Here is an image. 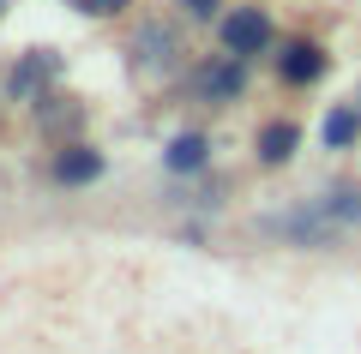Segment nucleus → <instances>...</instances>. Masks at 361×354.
Segmentation results:
<instances>
[{"instance_id": "f257e3e1", "label": "nucleus", "mask_w": 361, "mask_h": 354, "mask_svg": "<svg viewBox=\"0 0 361 354\" xmlns=\"http://www.w3.org/2000/svg\"><path fill=\"white\" fill-rule=\"evenodd\" d=\"M217 42H223V54H241V61H253V54H271L277 25H271L265 6L241 0V6H229V13L217 18Z\"/></svg>"}, {"instance_id": "f03ea898", "label": "nucleus", "mask_w": 361, "mask_h": 354, "mask_svg": "<svg viewBox=\"0 0 361 354\" xmlns=\"http://www.w3.org/2000/svg\"><path fill=\"white\" fill-rule=\"evenodd\" d=\"M66 72V61H61V49H25L13 61V72H6V96L13 102H37V96H49L54 90V78Z\"/></svg>"}, {"instance_id": "7ed1b4c3", "label": "nucleus", "mask_w": 361, "mask_h": 354, "mask_svg": "<svg viewBox=\"0 0 361 354\" xmlns=\"http://www.w3.org/2000/svg\"><path fill=\"white\" fill-rule=\"evenodd\" d=\"M127 49H133V66L151 72V78H163V72L180 66V37H175V25H163V18H145V25L133 30Z\"/></svg>"}, {"instance_id": "20e7f679", "label": "nucleus", "mask_w": 361, "mask_h": 354, "mask_svg": "<svg viewBox=\"0 0 361 354\" xmlns=\"http://www.w3.org/2000/svg\"><path fill=\"white\" fill-rule=\"evenodd\" d=\"M325 66H331V54H325L313 37H289L283 49H277V78H283L289 90L319 84V78H325Z\"/></svg>"}, {"instance_id": "39448f33", "label": "nucleus", "mask_w": 361, "mask_h": 354, "mask_svg": "<svg viewBox=\"0 0 361 354\" xmlns=\"http://www.w3.org/2000/svg\"><path fill=\"white\" fill-rule=\"evenodd\" d=\"M30 120H37L42 139L66 144V139H78V132H85V102H78V96H61V90H49V96L30 102Z\"/></svg>"}, {"instance_id": "423d86ee", "label": "nucleus", "mask_w": 361, "mask_h": 354, "mask_svg": "<svg viewBox=\"0 0 361 354\" xmlns=\"http://www.w3.org/2000/svg\"><path fill=\"white\" fill-rule=\"evenodd\" d=\"M49 175H54V187H97L103 180V151H90L85 139H66V144H54Z\"/></svg>"}, {"instance_id": "0eeeda50", "label": "nucleus", "mask_w": 361, "mask_h": 354, "mask_svg": "<svg viewBox=\"0 0 361 354\" xmlns=\"http://www.w3.org/2000/svg\"><path fill=\"white\" fill-rule=\"evenodd\" d=\"M193 84H199L205 102H235L247 90V61H241V54H217V61H205L193 72Z\"/></svg>"}, {"instance_id": "6e6552de", "label": "nucleus", "mask_w": 361, "mask_h": 354, "mask_svg": "<svg viewBox=\"0 0 361 354\" xmlns=\"http://www.w3.org/2000/svg\"><path fill=\"white\" fill-rule=\"evenodd\" d=\"M253 151H259V168H283L289 156L301 151V127L295 120H265L259 139H253Z\"/></svg>"}, {"instance_id": "1a4fd4ad", "label": "nucleus", "mask_w": 361, "mask_h": 354, "mask_svg": "<svg viewBox=\"0 0 361 354\" xmlns=\"http://www.w3.org/2000/svg\"><path fill=\"white\" fill-rule=\"evenodd\" d=\"M205 163H211V139H205V132H175L169 151H163V168H169V175H199Z\"/></svg>"}, {"instance_id": "9d476101", "label": "nucleus", "mask_w": 361, "mask_h": 354, "mask_svg": "<svg viewBox=\"0 0 361 354\" xmlns=\"http://www.w3.org/2000/svg\"><path fill=\"white\" fill-rule=\"evenodd\" d=\"M319 132H325V151H349V144H355V132H361V114H355V108H331Z\"/></svg>"}, {"instance_id": "9b49d317", "label": "nucleus", "mask_w": 361, "mask_h": 354, "mask_svg": "<svg viewBox=\"0 0 361 354\" xmlns=\"http://www.w3.org/2000/svg\"><path fill=\"white\" fill-rule=\"evenodd\" d=\"M319 210H325V216H343V222H355V216H361V187H331Z\"/></svg>"}, {"instance_id": "f8f14e48", "label": "nucleus", "mask_w": 361, "mask_h": 354, "mask_svg": "<svg viewBox=\"0 0 361 354\" xmlns=\"http://www.w3.org/2000/svg\"><path fill=\"white\" fill-rule=\"evenodd\" d=\"M78 18H121V13H133V0H66Z\"/></svg>"}, {"instance_id": "ddd939ff", "label": "nucleus", "mask_w": 361, "mask_h": 354, "mask_svg": "<svg viewBox=\"0 0 361 354\" xmlns=\"http://www.w3.org/2000/svg\"><path fill=\"white\" fill-rule=\"evenodd\" d=\"M175 6L193 18V25H211V18H223V0H175Z\"/></svg>"}, {"instance_id": "4468645a", "label": "nucleus", "mask_w": 361, "mask_h": 354, "mask_svg": "<svg viewBox=\"0 0 361 354\" xmlns=\"http://www.w3.org/2000/svg\"><path fill=\"white\" fill-rule=\"evenodd\" d=\"M6 13H13V0H0V18H6Z\"/></svg>"}]
</instances>
